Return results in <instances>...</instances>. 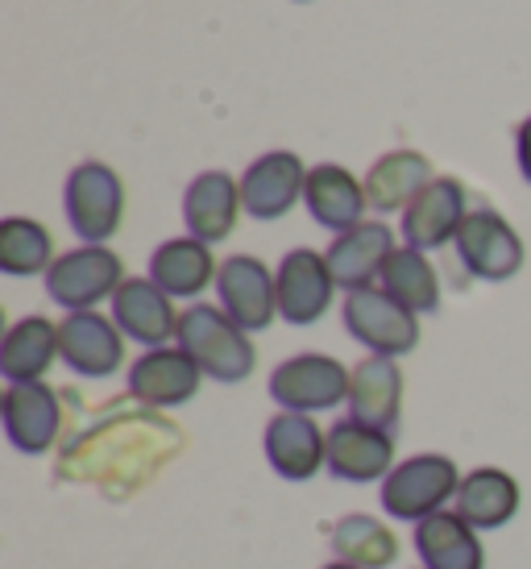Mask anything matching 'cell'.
Masks as SVG:
<instances>
[{
  "label": "cell",
  "instance_id": "15",
  "mask_svg": "<svg viewBox=\"0 0 531 569\" xmlns=\"http://www.w3.org/2000/svg\"><path fill=\"white\" fill-rule=\"evenodd\" d=\"M469 212L473 208H465V183L453 174H437L403 212V246H415L423 253L449 246L457 241Z\"/></svg>",
  "mask_w": 531,
  "mask_h": 569
},
{
  "label": "cell",
  "instance_id": "6",
  "mask_svg": "<svg viewBox=\"0 0 531 569\" xmlns=\"http://www.w3.org/2000/svg\"><path fill=\"white\" fill-rule=\"evenodd\" d=\"M341 320L349 337L378 358H403L420 346V317L399 300H391L382 287L349 291L341 303Z\"/></svg>",
  "mask_w": 531,
  "mask_h": 569
},
{
  "label": "cell",
  "instance_id": "20",
  "mask_svg": "<svg viewBox=\"0 0 531 569\" xmlns=\"http://www.w3.org/2000/svg\"><path fill=\"white\" fill-rule=\"evenodd\" d=\"M303 204L312 212V221L320 229H329V233H349V229H358L365 224V183H361L358 174L341 167V162H320L308 171V191H303Z\"/></svg>",
  "mask_w": 531,
  "mask_h": 569
},
{
  "label": "cell",
  "instance_id": "2",
  "mask_svg": "<svg viewBox=\"0 0 531 569\" xmlns=\"http://www.w3.org/2000/svg\"><path fill=\"white\" fill-rule=\"evenodd\" d=\"M461 470L453 458L444 453H415V458L399 461L387 482H382V507L387 516L407 523H420L428 516H437L457 499L461 490Z\"/></svg>",
  "mask_w": 531,
  "mask_h": 569
},
{
  "label": "cell",
  "instance_id": "24",
  "mask_svg": "<svg viewBox=\"0 0 531 569\" xmlns=\"http://www.w3.org/2000/svg\"><path fill=\"white\" fill-rule=\"evenodd\" d=\"M54 358H63L59 349V325L47 317H21L9 325L0 341V375L13 382H42Z\"/></svg>",
  "mask_w": 531,
  "mask_h": 569
},
{
  "label": "cell",
  "instance_id": "30",
  "mask_svg": "<svg viewBox=\"0 0 531 569\" xmlns=\"http://www.w3.org/2000/svg\"><path fill=\"white\" fill-rule=\"evenodd\" d=\"M515 162H519V174L531 183V117H523L515 129Z\"/></svg>",
  "mask_w": 531,
  "mask_h": 569
},
{
  "label": "cell",
  "instance_id": "22",
  "mask_svg": "<svg viewBox=\"0 0 531 569\" xmlns=\"http://www.w3.org/2000/svg\"><path fill=\"white\" fill-rule=\"evenodd\" d=\"M415 553L423 569H485V549L478 528L457 516V507H444L437 516L415 523Z\"/></svg>",
  "mask_w": 531,
  "mask_h": 569
},
{
  "label": "cell",
  "instance_id": "31",
  "mask_svg": "<svg viewBox=\"0 0 531 569\" xmlns=\"http://www.w3.org/2000/svg\"><path fill=\"white\" fill-rule=\"evenodd\" d=\"M324 569H358V566H349V561H329Z\"/></svg>",
  "mask_w": 531,
  "mask_h": 569
},
{
  "label": "cell",
  "instance_id": "28",
  "mask_svg": "<svg viewBox=\"0 0 531 569\" xmlns=\"http://www.w3.org/2000/svg\"><path fill=\"white\" fill-rule=\"evenodd\" d=\"M332 553L358 569H387L399 557V537L374 516H344L332 523Z\"/></svg>",
  "mask_w": 531,
  "mask_h": 569
},
{
  "label": "cell",
  "instance_id": "7",
  "mask_svg": "<svg viewBox=\"0 0 531 569\" xmlns=\"http://www.w3.org/2000/svg\"><path fill=\"white\" fill-rule=\"evenodd\" d=\"M457 258L461 267L482 279V283H507L523 270V238L515 233V224L507 221L494 208H473L457 233Z\"/></svg>",
  "mask_w": 531,
  "mask_h": 569
},
{
  "label": "cell",
  "instance_id": "17",
  "mask_svg": "<svg viewBox=\"0 0 531 569\" xmlns=\"http://www.w3.org/2000/svg\"><path fill=\"white\" fill-rule=\"evenodd\" d=\"M394 470V432L344 416L329 428V475L341 482H387Z\"/></svg>",
  "mask_w": 531,
  "mask_h": 569
},
{
  "label": "cell",
  "instance_id": "18",
  "mask_svg": "<svg viewBox=\"0 0 531 569\" xmlns=\"http://www.w3.org/2000/svg\"><path fill=\"white\" fill-rule=\"evenodd\" d=\"M179 317L174 300L146 274V279H126L121 291L112 296V320L126 332V341H138L146 349H162L179 337Z\"/></svg>",
  "mask_w": 531,
  "mask_h": 569
},
{
  "label": "cell",
  "instance_id": "12",
  "mask_svg": "<svg viewBox=\"0 0 531 569\" xmlns=\"http://www.w3.org/2000/svg\"><path fill=\"white\" fill-rule=\"evenodd\" d=\"M208 379L196 358L179 346L146 349L138 362L129 366V396L146 408H183L200 396V382Z\"/></svg>",
  "mask_w": 531,
  "mask_h": 569
},
{
  "label": "cell",
  "instance_id": "21",
  "mask_svg": "<svg viewBox=\"0 0 531 569\" xmlns=\"http://www.w3.org/2000/svg\"><path fill=\"white\" fill-rule=\"evenodd\" d=\"M349 416L370 428L394 432L403 420V370L394 358H361L349 382Z\"/></svg>",
  "mask_w": 531,
  "mask_h": 569
},
{
  "label": "cell",
  "instance_id": "4",
  "mask_svg": "<svg viewBox=\"0 0 531 569\" xmlns=\"http://www.w3.org/2000/svg\"><path fill=\"white\" fill-rule=\"evenodd\" d=\"M121 283H126V262L109 246L67 250L47 270V296L67 312H92L96 303L112 300Z\"/></svg>",
  "mask_w": 531,
  "mask_h": 569
},
{
  "label": "cell",
  "instance_id": "5",
  "mask_svg": "<svg viewBox=\"0 0 531 569\" xmlns=\"http://www.w3.org/2000/svg\"><path fill=\"white\" fill-rule=\"evenodd\" d=\"M349 382H353V370L344 362H337L332 353H295V358L274 366V375H270V399L282 411L315 416V411L349 403Z\"/></svg>",
  "mask_w": 531,
  "mask_h": 569
},
{
  "label": "cell",
  "instance_id": "23",
  "mask_svg": "<svg viewBox=\"0 0 531 569\" xmlns=\"http://www.w3.org/2000/svg\"><path fill=\"white\" fill-rule=\"evenodd\" d=\"M453 503L457 516H465L478 532H494V528H507L519 516L523 490H519L515 475H507L502 466H478L461 478Z\"/></svg>",
  "mask_w": 531,
  "mask_h": 569
},
{
  "label": "cell",
  "instance_id": "29",
  "mask_svg": "<svg viewBox=\"0 0 531 569\" xmlns=\"http://www.w3.org/2000/svg\"><path fill=\"white\" fill-rule=\"evenodd\" d=\"M54 267V238L42 221L30 217H9L0 221V270L13 279L47 274Z\"/></svg>",
  "mask_w": 531,
  "mask_h": 569
},
{
  "label": "cell",
  "instance_id": "10",
  "mask_svg": "<svg viewBox=\"0 0 531 569\" xmlns=\"http://www.w3.org/2000/svg\"><path fill=\"white\" fill-rule=\"evenodd\" d=\"M279 317L295 329H308L315 320H324V312L332 308V296H337V279L329 270V258L320 250H299L282 253L279 270Z\"/></svg>",
  "mask_w": 531,
  "mask_h": 569
},
{
  "label": "cell",
  "instance_id": "26",
  "mask_svg": "<svg viewBox=\"0 0 531 569\" xmlns=\"http://www.w3.org/2000/svg\"><path fill=\"white\" fill-rule=\"evenodd\" d=\"M432 179L437 171L420 150H391L365 171V200L374 212H407Z\"/></svg>",
  "mask_w": 531,
  "mask_h": 569
},
{
  "label": "cell",
  "instance_id": "19",
  "mask_svg": "<svg viewBox=\"0 0 531 569\" xmlns=\"http://www.w3.org/2000/svg\"><path fill=\"white\" fill-rule=\"evenodd\" d=\"M394 250H399V241H394L391 224L365 221V224H358V229L341 233V238H332L324 258H329V270H332V279H337V287L349 296V291L374 287V279H382V270H387Z\"/></svg>",
  "mask_w": 531,
  "mask_h": 569
},
{
  "label": "cell",
  "instance_id": "14",
  "mask_svg": "<svg viewBox=\"0 0 531 569\" xmlns=\"http://www.w3.org/2000/svg\"><path fill=\"white\" fill-rule=\"evenodd\" d=\"M308 171L299 154L291 150H270L253 159L241 174V200L253 221H282L308 191Z\"/></svg>",
  "mask_w": 531,
  "mask_h": 569
},
{
  "label": "cell",
  "instance_id": "1",
  "mask_svg": "<svg viewBox=\"0 0 531 569\" xmlns=\"http://www.w3.org/2000/svg\"><path fill=\"white\" fill-rule=\"evenodd\" d=\"M174 346L188 349L196 366L217 382H246L258 366V349H253L250 332L233 325L229 312L217 303H191L179 317Z\"/></svg>",
  "mask_w": 531,
  "mask_h": 569
},
{
  "label": "cell",
  "instance_id": "25",
  "mask_svg": "<svg viewBox=\"0 0 531 569\" xmlns=\"http://www.w3.org/2000/svg\"><path fill=\"white\" fill-rule=\"evenodd\" d=\"M217 258L212 246L196 238H171L150 253V279H154L171 300H196L203 287L217 283Z\"/></svg>",
  "mask_w": 531,
  "mask_h": 569
},
{
  "label": "cell",
  "instance_id": "8",
  "mask_svg": "<svg viewBox=\"0 0 531 569\" xmlns=\"http://www.w3.org/2000/svg\"><path fill=\"white\" fill-rule=\"evenodd\" d=\"M220 308L246 332H262L279 320V279L253 253H233L217 270Z\"/></svg>",
  "mask_w": 531,
  "mask_h": 569
},
{
  "label": "cell",
  "instance_id": "13",
  "mask_svg": "<svg viewBox=\"0 0 531 569\" xmlns=\"http://www.w3.org/2000/svg\"><path fill=\"white\" fill-rule=\"evenodd\" d=\"M262 449L270 470L287 482H312L320 470H329V432L299 411H279L266 425Z\"/></svg>",
  "mask_w": 531,
  "mask_h": 569
},
{
  "label": "cell",
  "instance_id": "16",
  "mask_svg": "<svg viewBox=\"0 0 531 569\" xmlns=\"http://www.w3.org/2000/svg\"><path fill=\"white\" fill-rule=\"evenodd\" d=\"M241 212H246L241 179H233L229 171L196 174L188 183V191H183V224H188V238L203 241V246H217V241L233 238Z\"/></svg>",
  "mask_w": 531,
  "mask_h": 569
},
{
  "label": "cell",
  "instance_id": "9",
  "mask_svg": "<svg viewBox=\"0 0 531 569\" xmlns=\"http://www.w3.org/2000/svg\"><path fill=\"white\" fill-rule=\"evenodd\" d=\"M4 437L17 453H50L63 437V399L50 382H13L0 399Z\"/></svg>",
  "mask_w": 531,
  "mask_h": 569
},
{
  "label": "cell",
  "instance_id": "3",
  "mask_svg": "<svg viewBox=\"0 0 531 569\" xmlns=\"http://www.w3.org/2000/svg\"><path fill=\"white\" fill-rule=\"evenodd\" d=\"M67 221L83 246H104L126 221V183L109 162H79L63 188Z\"/></svg>",
  "mask_w": 531,
  "mask_h": 569
},
{
  "label": "cell",
  "instance_id": "32",
  "mask_svg": "<svg viewBox=\"0 0 531 569\" xmlns=\"http://www.w3.org/2000/svg\"><path fill=\"white\" fill-rule=\"evenodd\" d=\"M299 4H303V0H299Z\"/></svg>",
  "mask_w": 531,
  "mask_h": 569
},
{
  "label": "cell",
  "instance_id": "11",
  "mask_svg": "<svg viewBox=\"0 0 531 569\" xmlns=\"http://www.w3.org/2000/svg\"><path fill=\"white\" fill-rule=\"evenodd\" d=\"M59 349L71 375L79 379H109L126 366V332L104 312H67L59 320Z\"/></svg>",
  "mask_w": 531,
  "mask_h": 569
},
{
  "label": "cell",
  "instance_id": "27",
  "mask_svg": "<svg viewBox=\"0 0 531 569\" xmlns=\"http://www.w3.org/2000/svg\"><path fill=\"white\" fill-rule=\"evenodd\" d=\"M382 291L399 300L403 308H411L415 317H428V312H440V274L432 270L428 253L415 250V246H399L391 253V262L382 270Z\"/></svg>",
  "mask_w": 531,
  "mask_h": 569
},
{
  "label": "cell",
  "instance_id": "33",
  "mask_svg": "<svg viewBox=\"0 0 531 569\" xmlns=\"http://www.w3.org/2000/svg\"><path fill=\"white\" fill-rule=\"evenodd\" d=\"M420 569H423V566H420Z\"/></svg>",
  "mask_w": 531,
  "mask_h": 569
}]
</instances>
